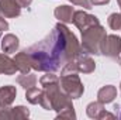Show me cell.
I'll list each match as a JSON object with an SVG mask.
<instances>
[{
	"instance_id": "7",
	"label": "cell",
	"mask_w": 121,
	"mask_h": 120,
	"mask_svg": "<svg viewBox=\"0 0 121 120\" xmlns=\"http://www.w3.org/2000/svg\"><path fill=\"white\" fill-rule=\"evenodd\" d=\"M30 117V110L26 106L4 107L0 109V119H27Z\"/></svg>"
},
{
	"instance_id": "12",
	"label": "cell",
	"mask_w": 121,
	"mask_h": 120,
	"mask_svg": "<svg viewBox=\"0 0 121 120\" xmlns=\"http://www.w3.org/2000/svg\"><path fill=\"white\" fill-rule=\"evenodd\" d=\"M0 47H1L3 52H6V54H13V52H16V51L18 50L20 41H18V38H17L14 34H6V35L1 38Z\"/></svg>"
},
{
	"instance_id": "11",
	"label": "cell",
	"mask_w": 121,
	"mask_h": 120,
	"mask_svg": "<svg viewBox=\"0 0 121 120\" xmlns=\"http://www.w3.org/2000/svg\"><path fill=\"white\" fill-rule=\"evenodd\" d=\"M73 13H75V9L72 6H68V4L58 6L54 10L55 18H58L60 23H63V24H69V23L73 21Z\"/></svg>"
},
{
	"instance_id": "15",
	"label": "cell",
	"mask_w": 121,
	"mask_h": 120,
	"mask_svg": "<svg viewBox=\"0 0 121 120\" xmlns=\"http://www.w3.org/2000/svg\"><path fill=\"white\" fill-rule=\"evenodd\" d=\"M16 82L20 86H23L24 89H30V88L37 85V76L34 74H30V72L28 74H21L20 76H17Z\"/></svg>"
},
{
	"instance_id": "18",
	"label": "cell",
	"mask_w": 121,
	"mask_h": 120,
	"mask_svg": "<svg viewBox=\"0 0 121 120\" xmlns=\"http://www.w3.org/2000/svg\"><path fill=\"white\" fill-rule=\"evenodd\" d=\"M107 23L111 30H121V13H111L107 18Z\"/></svg>"
},
{
	"instance_id": "6",
	"label": "cell",
	"mask_w": 121,
	"mask_h": 120,
	"mask_svg": "<svg viewBox=\"0 0 121 120\" xmlns=\"http://www.w3.org/2000/svg\"><path fill=\"white\" fill-rule=\"evenodd\" d=\"M0 14L4 18H16L21 14V7L17 0H0Z\"/></svg>"
},
{
	"instance_id": "17",
	"label": "cell",
	"mask_w": 121,
	"mask_h": 120,
	"mask_svg": "<svg viewBox=\"0 0 121 120\" xmlns=\"http://www.w3.org/2000/svg\"><path fill=\"white\" fill-rule=\"evenodd\" d=\"M103 109H104V105L101 102H99V100L97 102H91V103L87 105V107H86V115L90 119H97Z\"/></svg>"
},
{
	"instance_id": "21",
	"label": "cell",
	"mask_w": 121,
	"mask_h": 120,
	"mask_svg": "<svg viewBox=\"0 0 121 120\" xmlns=\"http://www.w3.org/2000/svg\"><path fill=\"white\" fill-rule=\"evenodd\" d=\"M114 117H116V115H113V113L107 112L106 109H103V110H101V113L99 115L97 120H103V119H114Z\"/></svg>"
},
{
	"instance_id": "5",
	"label": "cell",
	"mask_w": 121,
	"mask_h": 120,
	"mask_svg": "<svg viewBox=\"0 0 121 120\" xmlns=\"http://www.w3.org/2000/svg\"><path fill=\"white\" fill-rule=\"evenodd\" d=\"M72 23L82 32V31L87 30V28H90L93 26L100 24V20L94 14H89V13H86L83 10H75V13H73V21Z\"/></svg>"
},
{
	"instance_id": "22",
	"label": "cell",
	"mask_w": 121,
	"mask_h": 120,
	"mask_svg": "<svg viewBox=\"0 0 121 120\" xmlns=\"http://www.w3.org/2000/svg\"><path fill=\"white\" fill-rule=\"evenodd\" d=\"M9 30V23L6 21V18L0 14V31H6Z\"/></svg>"
},
{
	"instance_id": "19",
	"label": "cell",
	"mask_w": 121,
	"mask_h": 120,
	"mask_svg": "<svg viewBox=\"0 0 121 120\" xmlns=\"http://www.w3.org/2000/svg\"><path fill=\"white\" fill-rule=\"evenodd\" d=\"M56 119H76V113H75V107H73V105L66 106L65 109H62L60 112H58Z\"/></svg>"
},
{
	"instance_id": "9",
	"label": "cell",
	"mask_w": 121,
	"mask_h": 120,
	"mask_svg": "<svg viewBox=\"0 0 121 120\" xmlns=\"http://www.w3.org/2000/svg\"><path fill=\"white\" fill-rule=\"evenodd\" d=\"M75 66H76V71L82 74H91L96 69V64L93 58L89 55H83V54H80L75 60Z\"/></svg>"
},
{
	"instance_id": "28",
	"label": "cell",
	"mask_w": 121,
	"mask_h": 120,
	"mask_svg": "<svg viewBox=\"0 0 121 120\" xmlns=\"http://www.w3.org/2000/svg\"><path fill=\"white\" fill-rule=\"evenodd\" d=\"M0 40H1V37H0Z\"/></svg>"
},
{
	"instance_id": "24",
	"label": "cell",
	"mask_w": 121,
	"mask_h": 120,
	"mask_svg": "<svg viewBox=\"0 0 121 120\" xmlns=\"http://www.w3.org/2000/svg\"><path fill=\"white\" fill-rule=\"evenodd\" d=\"M17 3L20 4V7H21V9H27V7H30V6H31L32 0H17Z\"/></svg>"
},
{
	"instance_id": "27",
	"label": "cell",
	"mask_w": 121,
	"mask_h": 120,
	"mask_svg": "<svg viewBox=\"0 0 121 120\" xmlns=\"http://www.w3.org/2000/svg\"><path fill=\"white\" fill-rule=\"evenodd\" d=\"M120 117H121V113H120Z\"/></svg>"
},
{
	"instance_id": "8",
	"label": "cell",
	"mask_w": 121,
	"mask_h": 120,
	"mask_svg": "<svg viewBox=\"0 0 121 120\" xmlns=\"http://www.w3.org/2000/svg\"><path fill=\"white\" fill-rule=\"evenodd\" d=\"M16 96H17L16 86H13V85L0 86V109L11 106L14 99H16Z\"/></svg>"
},
{
	"instance_id": "1",
	"label": "cell",
	"mask_w": 121,
	"mask_h": 120,
	"mask_svg": "<svg viewBox=\"0 0 121 120\" xmlns=\"http://www.w3.org/2000/svg\"><path fill=\"white\" fill-rule=\"evenodd\" d=\"M26 51L30 55L32 69L39 72H56L83 52L76 35L60 21L42 41Z\"/></svg>"
},
{
	"instance_id": "20",
	"label": "cell",
	"mask_w": 121,
	"mask_h": 120,
	"mask_svg": "<svg viewBox=\"0 0 121 120\" xmlns=\"http://www.w3.org/2000/svg\"><path fill=\"white\" fill-rule=\"evenodd\" d=\"M72 4H76V6H79V7H83V9H86V10H90L91 9V3L90 0H69Z\"/></svg>"
},
{
	"instance_id": "26",
	"label": "cell",
	"mask_w": 121,
	"mask_h": 120,
	"mask_svg": "<svg viewBox=\"0 0 121 120\" xmlns=\"http://www.w3.org/2000/svg\"><path fill=\"white\" fill-rule=\"evenodd\" d=\"M120 89H121V83H120Z\"/></svg>"
},
{
	"instance_id": "4",
	"label": "cell",
	"mask_w": 121,
	"mask_h": 120,
	"mask_svg": "<svg viewBox=\"0 0 121 120\" xmlns=\"http://www.w3.org/2000/svg\"><path fill=\"white\" fill-rule=\"evenodd\" d=\"M100 52L111 60L117 61L118 64H121V37L116 35V34H110V35H106L103 42H101V47H100Z\"/></svg>"
},
{
	"instance_id": "13",
	"label": "cell",
	"mask_w": 121,
	"mask_h": 120,
	"mask_svg": "<svg viewBox=\"0 0 121 120\" xmlns=\"http://www.w3.org/2000/svg\"><path fill=\"white\" fill-rule=\"evenodd\" d=\"M117 97V88L113 85H106L97 92V100L101 102L103 105L111 103Z\"/></svg>"
},
{
	"instance_id": "16",
	"label": "cell",
	"mask_w": 121,
	"mask_h": 120,
	"mask_svg": "<svg viewBox=\"0 0 121 120\" xmlns=\"http://www.w3.org/2000/svg\"><path fill=\"white\" fill-rule=\"evenodd\" d=\"M42 89H38L35 86H32L30 89H26V99L30 102L31 105H39L41 97H42Z\"/></svg>"
},
{
	"instance_id": "14",
	"label": "cell",
	"mask_w": 121,
	"mask_h": 120,
	"mask_svg": "<svg viewBox=\"0 0 121 120\" xmlns=\"http://www.w3.org/2000/svg\"><path fill=\"white\" fill-rule=\"evenodd\" d=\"M17 71V66L14 64V60H11L9 55L0 54V75L11 76Z\"/></svg>"
},
{
	"instance_id": "3",
	"label": "cell",
	"mask_w": 121,
	"mask_h": 120,
	"mask_svg": "<svg viewBox=\"0 0 121 120\" xmlns=\"http://www.w3.org/2000/svg\"><path fill=\"white\" fill-rule=\"evenodd\" d=\"M59 86L72 100L73 99H79L82 97L83 92H85V86L78 75V72H72V74H65L60 75L59 78Z\"/></svg>"
},
{
	"instance_id": "23",
	"label": "cell",
	"mask_w": 121,
	"mask_h": 120,
	"mask_svg": "<svg viewBox=\"0 0 121 120\" xmlns=\"http://www.w3.org/2000/svg\"><path fill=\"white\" fill-rule=\"evenodd\" d=\"M91 6H106L110 3V0H90Z\"/></svg>"
},
{
	"instance_id": "2",
	"label": "cell",
	"mask_w": 121,
	"mask_h": 120,
	"mask_svg": "<svg viewBox=\"0 0 121 120\" xmlns=\"http://www.w3.org/2000/svg\"><path fill=\"white\" fill-rule=\"evenodd\" d=\"M106 28L101 24L93 26L87 30L82 31V51L85 54H91V55H100V47L101 42L106 37Z\"/></svg>"
},
{
	"instance_id": "10",
	"label": "cell",
	"mask_w": 121,
	"mask_h": 120,
	"mask_svg": "<svg viewBox=\"0 0 121 120\" xmlns=\"http://www.w3.org/2000/svg\"><path fill=\"white\" fill-rule=\"evenodd\" d=\"M13 60H14V64H16V66H17V71H20L21 74H28L31 69H32L30 55H28V52H27L26 50L17 52Z\"/></svg>"
},
{
	"instance_id": "25",
	"label": "cell",
	"mask_w": 121,
	"mask_h": 120,
	"mask_svg": "<svg viewBox=\"0 0 121 120\" xmlns=\"http://www.w3.org/2000/svg\"><path fill=\"white\" fill-rule=\"evenodd\" d=\"M117 3H118V6L121 7V0H117Z\"/></svg>"
}]
</instances>
